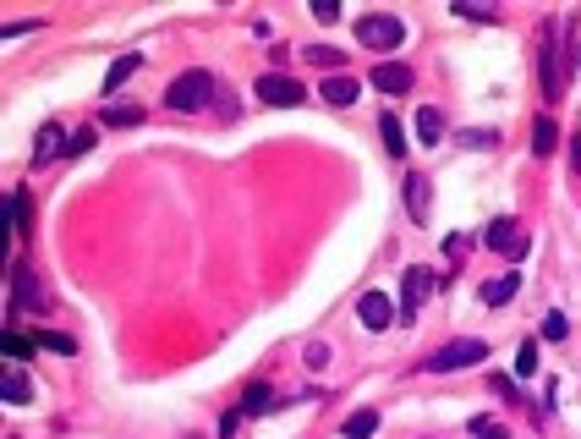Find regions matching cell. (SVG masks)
<instances>
[{"instance_id":"e575fe53","label":"cell","mask_w":581,"mask_h":439,"mask_svg":"<svg viewBox=\"0 0 581 439\" xmlns=\"http://www.w3.org/2000/svg\"><path fill=\"white\" fill-rule=\"evenodd\" d=\"M236 428H242V412H225V418H219V434H225V439H231Z\"/></svg>"},{"instance_id":"d590c367","label":"cell","mask_w":581,"mask_h":439,"mask_svg":"<svg viewBox=\"0 0 581 439\" xmlns=\"http://www.w3.org/2000/svg\"><path fill=\"white\" fill-rule=\"evenodd\" d=\"M330 363V347H307V368H324Z\"/></svg>"},{"instance_id":"83f0119b","label":"cell","mask_w":581,"mask_h":439,"mask_svg":"<svg viewBox=\"0 0 581 439\" xmlns=\"http://www.w3.org/2000/svg\"><path fill=\"white\" fill-rule=\"evenodd\" d=\"M307 60H313V67H340V50H330V44H307Z\"/></svg>"},{"instance_id":"484cf974","label":"cell","mask_w":581,"mask_h":439,"mask_svg":"<svg viewBox=\"0 0 581 439\" xmlns=\"http://www.w3.org/2000/svg\"><path fill=\"white\" fill-rule=\"evenodd\" d=\"M6 220H12L17 231H28V193H12L6 198Z\"/></svg>"},{"instance_id":"5bb4252c","label":"cell","mask_w":581,"mask_h":439,"mask_svg":"<svg viewBox=\"0 0 581 439\" xmlns=\"http://www.w3.org/2000/svg\"><path fill=\"white\" fill-rule=\"evenodd\" d=\"M0 395H6V406H28V401H34V385H28V373H12V363H6V379H0Z\"/></svg>"},{"instance_id":"ba28073f","label":"cell","mask_w":581,"mask_h":439,"mask_svg":"<svg viewBox=\"0 0 581 439\" xmlns=\"http://www.w3.org/2000/svg\"><path fill=\"white\" fill-rule=\"evenodd\" d=\"M258 100L264 105H302L307 88L297 77H285V72H269V77H258Z\"/></svg>"},{"instance_id":"d6986e66","label":"cell","mask_w":581,"mask_h":439,"mask_svg":"<svg viewBox=\"0 0 581 439\" xmlns=\"http://www.w3.org/2000/svg\"><path fill=\"white\" fill-rule=\"evenodd\" d=\"M554 143H560V127H554V121H537V127H532V154H537V160H543V154H554Z\"/></svg>"},{"instance_id":"7c38bea8","label":"cell","mask_w":581,"mask_h":439,"mask_svg":"<svg viewBox=\"0 0 581 439\" xmlns=\"http://www.w3.org/2000/svg\"><path fill=\"white\" fill-rule=\"evenodd\" d=\"M515 291H521V275L510 269V275H499V280H489V286H482V302H489V307H505Z\"/></svg>"},{"instance_id":"8fae6325","label":"cell","mask_w":581,"mask_h":439,"mask_svg":"<svg viewBox=\"0 0 581 439\" xmlns=\"http://www.w3.org/2000/svg\"><path fill=\"white\" fill-rule=\"evenodd\" d=\"M428 204H434V181L406 171V209H411V220H417V226L428 220Z\"/></svg>"},{"instance_id":"2e32d148","label":"cell","mask_w":581,"mask_h":439,"mask_svg":"<svg viewBox=\"0 0 581 439\" xmlns=\"http://www.w3.org/2000/svg\"><path fill=\"white\" fill-rule=\"evenodd\" d=\"M275 406V390L269 385H247V395H242V418H264Z\"/></svg>"},{"instance_id":"30bf717a","label":"cell","mask_w":581,"mask_h":439,"mask_svg":"<svg viewBox=\"0 0 581 439\" xmlns=\"http://www.w3.org/2000/svg\"><path fill=\"white\" fill-rule=\"evenodd\" d=\"M357 313H362L368 330H390V319H395V307H390V297H384V291H362Z\"/></svg>"},{"instance_id":"7a4b0ae2","label":"cell","mask_w":581,"mask_h":439,"mask_svg":"<svg viewBox=\"0 0 581 439\" xmlns=\"http://www.w3.org/2000/svg\"><path fill=\"white\" fill-rule=\"evenodd\" d=\"M214 93H219V88H214V72H203V67H192V72H181V77L171 83V93H165V105H171V110H187V116H192V110H203V105H214Z\"/></svg>"},{"instance_id":"836d02e7","label":"cell","mask_w":581,"mask_h":439,"mask_svg":"<svg viewBox=\"0 0 581 439\" xmlns=\"http://www.w3.org/2000/svg\"><path fill=\"white\" fill-rule=\"evenodd\" d=\"M313 17H318V22H335V17H340V12H335V6H330V0H313Z\"/></svg>"},{"instance_id":"52a82bcc","label":"cell","mask_w":581,"mask_h":439,"mask_svg":"<svg viewBox=\"0 0 581 439\" xmlns=\"http://www.w3.org/2000/svg\"><path fill=\"white\" fill-rule=\"evenodd\" d=\"M428 291H434V269L411 264V269H406V280H401V319H406V324L417 319V307L428 302Z\"/></svg>"},{"instance_id":"603a6c76","label":"cell","mask_w":581,"mask_h":439,"mask_svg":"<svg viewBox=\"0 0 581 439\" xmlns=\"http://www.w3.org/2000/svg\"><path fill=\"white\" fill-rule=\"evenodd\" d=\"M0 352H6V363H22L28 352H34V340H28V335H12V330H6V335H0Z\"/></svg>"},{"instance_id":"ffe728a7","label":"cell","mask_w":581,"mask_h":439,"mask_svg":"<svg viewBox=\"0 0 581 439\" xmlns=\"http://www.w3.org/2000/svg\"><path fill=\"white\" fill-rule=\"evenodd\" d=\"M138 121H143L138 105H110V110L99 116V127H138Z\"/></svg>"},{"instance_id":"277c9868","label":"cell","mask_w":581,"mask_h":439,"mask_svg":"<svg viewBox=\"0 0 581 439\" xmlns=\"http://www.w3.org/2000/svg\"><path fill=\"white\" fill-rule=\"evenodd\" d=\"M482 242H489L494 247V253H505L510 264H521L527 253H532V242H527V231H521V220H494V226H489V236H482Z\"/></svg>"},{"instance_id":"8d00e7d4","label":"cell","mask_w":581,"mask_h":439,"mask_svg":"<svg viewBox=\"0 0 581 439\" xmlns=\"http://www.w3.org/2000/svg\"><path fill=\"white\" fill-rule=\"evenodd\" d=\"M576 55H581V50H576Z\"/></svg>"},{"instance_id":"3957f363","label":"cell","mask_w":581,"mask_h":439,"mask_svg":"<svg viewBox=\"0 0 581 439\" xmlns=\"http://www.w3.org/2000/svg\"><path fill=\"white\" fill-rule=\"evenodd\" d=\"M482 357H489V347H482L477 335H461V340H450V347L428 352L423 357V373H461V368H477Z\"/></svg>"},{"instance_id":"d6a6232c","label":"cell","mask_w":581,"mask_h":439,"mask_svg":"<svg viewBox=\"0 0 581 439\" xmlns=\"http://www.w3.org/2000/svg\"><path fill=\"white\" fill-rule=\"evenodd\" d=\"M93 138H99V127H83V132H72V143H67V154H83Z\"/></svg>"},{"instance_id":"4316f807","label":"cell","mask_w":581,"mask_h":439,"mask_svg":"<svg viewBox=\"0 0 581 439\" xmlns=\"http://www.w3.org/2000/svg\"><path fill=\"white\" fill-rule=\"evenodd\" d=\"M214 116H219V121H236V116H242L236 93H225V88H219V93H214Z\"/></svg>"},{"instance_id":"f546056e","label":"cell","mask_w":581,"mask_h":439,"mask_svg":"<svg viewBox=\"0 0 581 439\" xmlns=\"http://www.w3.org/2000/svg\"><path fill=\"white\" fill-rule=\"evenodd\" d=\"M515 373H521V379H527V373H537V340H527V347H521V357H515Z\"/></svg>"},{"instance_id":"7402d4cb","label":"cell","mask_w":581,"mask_h":439,"mask_svg":"<svg viewBox=\"0 0 581 439\" xmlns=\"http://www.w3.org/2000/svg\"><path fill=\"white\" fill-rule=\"evenodd\" d=\"M378 428V412H368V406H362V412H351L346 418V439H368Z\"/></svg>"},{"instance_id":"e0dca14e","label":"cell","mask_w":581,"mask_h":439,"mask_svg":"<svg viewBox=\"0 0 581 439\" xmlns=\"http://www.w3.org/2000/svg\"><path fill=\"white\" fill-rule=\"evenodd\" d=\"M138 67H143V55H121V60H110V72H105V93H115V88L132 77Z\"/></svg>"},{"instance_id":"f1b7e54d","label":"cell","mask_w":581,"mask_h":439,"mask_svg":"<svg viewBox=\"0 0 581 439\" xmlns=\"http://www.w3.org/2000/svg\"><path fill=\"white\" fill-rule=\"evenodd\" d=\"M461 143H466V148H499V132H482V127H472V132H461Z\"/></svg>"},{"instance_id":"d4e9b609","label":"cell","mask_w":581,"mask_h":439,"mask_svg":"<svg viewBox=\"0 0 581 439\" xmlns=\"http://www.w3.org/2000/svg\"><path fill=\"white\" fill-rule=\"evenodd\" d=\"M472 434H477V439H510V428H505L499 418H472Z\"/></svg>"},{"instance_id":"4dcf8cb0","label":"cell","mask_w":581,"mask_h":439,"mask_svg":"<svg viewBox=\"0 0 581 439\" xmlns=\"http://www.w3.org/2000/svg\"><path fill=\"white\" fill-rule=\"evenodd\" d=\"M565 313H548V319H543V340H565Z\"/></svg>"},{"instance_id":"6da1fadb","label":"cell","mask_w":581,"mask_h":439,"mask_svg":"<svg viewBox=\"0 0 581 439\" xmlns=\"http://www.w3.org/2000/svg\"><path fill=\"white\" fill-rule=\"evenodd\" d=\"M351 34H357V44H362V50L390 55V50H401V44H406V22H401V17L373 12V17H357V22H351Z\"/></svg>"},{"instance_id":"9c48e42d","label":"cell","mask_w":581,"mask_h":439,"mask_svg":"<svg viewBox=\"0 0 581 439\" xmlns=\"http://www.w3.org/2000/svg\"><path fill=\"white\" fill-rule=\"evenodd\" d=\"M368 88H378V93H406V88H411V67H401V60H378V67L368 72Z\"/></svg>"},{"instance_id":"4fadbf2b","label":"cell","mask_w":581,"mask_h":439,"mask_svg":"<svg viewBox=\"0 0 581 439\" xmlns=\"http://www.w3.org/2000/svg\"><path fill=\"white\" fill-rule=\"evenodd\" d=\"M417 143H444V116L434 110V105H423V110H417Z\"/></svg>"},{"instance_id":"5b68a950","label":"cell","mask_w":581,"mask_h":439,"mask_svg":"<svg viewBox=\"0 0 581 439\" xmlns=\"http://www.w3.org/2000/svg\"><path fill=\"white\" fill-rule=\"evenodd\" d=\"M12 307L17 313H44L50 302H44V286H39V275H34V264H12Z\"/></svg>"},{"instance_id":"1f68e13d","label":"cell","mask_w":581,"mask_h":439,"mask_svg":"<svg viewBox=\"0 0 581 439\" xmlns=\"http://www.w3.org/2000/svg\"><path fill=\"white\" fill-rule=\"evenodd\" d=\"M489 390H494L499 401H521V395H515V379H505V373H494V379H489Z\"/></svg>"},{"instance_id":"9a60e30c","label":"cell","mask_w":581,"mask_h":439,"mask_svg":"<svg viewBox=\"0 0 581 439\" xmlns=\"http://www.w3.org/2000/svg\"><path fill=\"white\" fill-rule=\"evenodd\" d=\"M60 132H67V127H55V121H50V127H39V143H34V160H39V165L50 160V154H67L72 138H60Z\"/></svg>"},{"instance_id":"8992f818","label":"cell","mask_w":581,"mask_h":439,"mask_svg":"<svg viewBox=\"0 0 581 439\" xmlns=\"http://www.w3.org/2000/svg\"><path fill=\"white\" fill-rule=\"evenodd\" d=\"M565 22H554V28H548V39H543V93H548V100H560V93H565V67H560V55H565Z\"/></svg>"},{"instance_id":"cb8c5ba5","label":"cell","mask_w":581,"mask_h":439,"mask_svg":"<svg viewBox=\"0 0 581 439\" xmlns=\"http://www.w3.org/2000/svg\"><path fill=\"white\" fill-rule=\"evenodd\" d=\"M39 352H55V357H72V352H77V340H72V335H39Z\"/></svg>"},{"instance_id":"44dd1931","label":"cell","mask_w":581,"mask_h":439,"mask_svg":"<svg viewBox=\"0 0 581 439\" xmlns=\"http://www.w3.org/2000/svg\"><path fill=\"white\" fill-rule=\"evenodd\" d=\"M378 132H384V148H390L395 160H401V154H406V127H401L395 116H384V121H378Z\"/></svg>"},{"instance_id":"ac0fdd59","label":"cell","mask_w":581,"mask_h":439,"mask_svg":"<svg viewBox=\"0 0 581 439\" xmlns=\"http://www.w3.org/2000/svg\"><path fill=\"white\" fill-rule=\"evenodd\" d=\"M357 88H362L357 77H330V83H324V100H330V105H351V100H357Z\"/></svg>"}]
</instances>
